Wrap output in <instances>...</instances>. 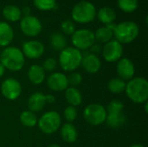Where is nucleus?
<instances>
[{
    "instance_id": "1",
    "label": "nucleus",
    "mask_w": 148,
    "mask_h": 147,
    "mask_svg": "<svg viewBox=\"0 0 148 147\" xmlns=\"http://www.w3.org/2000/svg\"><path fill=\"white\" fill-rule=\"evenodd\" d=\"M125 92L134 103H146L148 100V81L144 77H134L126 84Z\"/></svg>"
},
{
    "instance_id": "2",
    "label": "nucleus",
    "mask_w": 148,
    "mask_h": 147,
    "mask_svg": "<svg viewBox=\"0 0 148 147\" xmlns=\"http://www.w3.org/2000/svg\"><path fill=\"white\" fill-rule=\"evenodd\" d=\"M0 62L4 68L16 72L20 71L25 63V57L22 50L14 46L6 47L0 55Z\"/></svg>"
},
{
    "instance_id": "3",
    "label": "nucleus",
    "mask_w": 148,
    "mask_h": 147,
    "mask_svg": "<svg viewBox=\"0 0 148 147\" xmlns=\"http://www.w3.org/2000/svg\"><path fill=\"white\" fill-rule=\"evenodd\" d=\"M139 25L133 21H124L115 25L114 36L115 40L121 44H128L134 42L139 36Z\"/></svg>"
},
{
    "instance_id": "4",
    "label": "nucleus",
    "mask_w": 148,
    "mask_h": 147,
    "mask_svg": "<svg viewBox=\"0 0 148 147\" xmlns=\"http://www.w3.org/2000/svg\"><path fill=\"white\" fill-rule=\"evenodd\" d=\"M96 8L89 1H81L75 3L71 10L72 19L81 24L93 22L96 16Z\"/></svg>"
},
{
    "instance_id": "5",
    "label": "nucleus",
    "mask_w": 148,
    "mask_h": 147,
    "mask_svg": "<svg viewBox=\"0 0 148 147\" xmlns=\"http://www.w3.org/2000/svg\"><path fill=\"white\" fill-rule=\"evenodd\" d=\"M82 55L81 50L74 47H66L60 53L59 64L64 71L73 72L81 66Z\"/></svg>"
},
{
    "instance_id": "6",
    "label": "nucleus",
    "mask_w": 148,
    "mask_h": 147,
    "mask_svg": "<svg viewBox=\"0 0 148 147\" xmlns=\"http://www.w3.org/2000/svg\"><path fill=\"white\" fill-rule=\"evenodd\" d=\"M39 129L45 134L55 133L62 126L61 115L56 111H49L42 114L37 121Z\"/></svg>"
},
{
    "instance_id": "7",
    "label": "nucleus",
    "mask_w": 148,
    "mask_h": 147,
    "mask_svg": "<svg viewBox=\"0 0 148 147\" xmlns=\"http://www.w3.org/2000/svg\"><path fill=\"white\" fill-rule=\"evenodd\" d=\"M84 120L91 126H100L106 121V108L97 103L88 105L83 111Z\"/></svg>"
},
{
    "instance_id": "8",
    "label": "nucleus",
    "mask_w": 148,
    "mask_h": 147,
    "mask_svg": "<svg viewBox=\"0 0 148 147\" xmlns=\"http://www.w3.org/2000/svg\"><path fill=\"white\" fill-rule=\"evenodd\" d=\"M71 42L74 48L79 50H87L95 42L94 32L88 29H80L75 30L72 36Z\"/></svg>"
},
{
    "instance_id": "9",
    "label": "nucleus",
    "mask_w": 148,
    "mask_h": 147,
    "mask_svg": "<svg viewBox=\"0 0 148 147\" xmlns=\"http://www.w3.org/2000/svg\"><path fill=\"white\" fill-rule=\"evenodd\" d=\"M19 26L22 33L29 37H35L38 36L42 29V25L39 18L32 15L22 16Z\"/></svg>"
},
{
    "instance_id": "10",
    "label": "nucleus",
    "mask_w": 148,
    "mask_h": 147,
    "mask_svg": "<svg viewBox=\"0 0 148 147\" xmlns=\"http://www.w3.org/2000/svg\"><path fill=\"white\" fill-rule=\"evenodd\" d=\"M103 58L108 62H118L123 55V46L118 41L111 40L105 43L101 49Z\"/></svg>"
},
{
    "instance_id": "11",
    "label": "nucleus",
    "mask_w": 148,
    "mask_h": 147,
    "mask_svg": "<svg viewBox=\"0 0 148 147\" xmlns=\"http://www.w3.org/2000/svg\"><path fill=\"white\" fill-rule=\"evenodd\" d=\"M1 93L7 100L15 101L22 93V86L17 80L8 78L4 80L1 85Z\"/></svg>"
},
{
    "instance_id": "12",
    "label": "nucleus",
    "mask_w": 148,
    "mask_h": 147,
    "mask_svg": "<svg viewBox=\"0 0 148 147\" xmlns=\"http://www.w3.org/2000/svg\"><path fill=\"white\" fill-rule=\"evenodd\" d=\"M22 52L24 57L29 59H37L40 58L44 53V45L37 40H29L23 43Z\"/></svg>"
},
{
    "instance_id": "13",
    "label": "nucleus",
    "mask_w": 148,
    "mask_h": 147,
    "mask_svg": "<svg viewBox=\"0 0 148 147\" xmlns=\"http://www.w3.org/2000/svg\"><path fill=\"white\" fill-rule=\"evenodd\" d=\"M117 74L119 78L123 81H129L134 78L135 73V67L133 62L128 58H121L116 65Z\"/></svg>"
},
{
    "instance_id": "14",
    "label": "nucleus",
    "mask_w": 148,
    "mask_h": 147,
    "mask_svg": "<svg viewBox=\"0 0 148 147\" xmlns=\"http://www.w3.org/2000/svg\"><path fill=\"white\" fill-rule=\"evenodd\" d=\"M47 85L52 91L62 92L69 88L67 76L60 72L52 73L47 79Z\"/></svg>"
},
{
    "instance_id": "15",
    "label": "nucleus",
    "mask_w": 148,
    "mask_h": 147,
    "mask_svg": "<svg viewBox=\"0 0 148 147\" xmlns=\"http://www.w3.org/2000/svg\"><path fill=\"white\" fill-rule=\"evenodd\" d=\"M81 65L88 73L95 74L101 69V62L96 55L88 53L85 55H82Z\"/></svg>"
},
{
    "instance_id": "16",
    "label": "nucleus",
    "mask_w": 148,
    "mask_h": 147,
    "mask_svg": "<svg viewBox=\"0 0 148 147\" xmlns=\"http://www.w3.org/2000/svg\"><path fill=\"white\" fill-rule=\"evenodd\" d=\"M28 108L33 113L42 111L46 105L45 95L42 93H34L28 99Z\"/></svg>"
},
{
    "instance_id": "17",
    "label": "nucleus",
    "mask_w": 148,
    "mask_h": 147,
    "mask_svg": "<svg viewBox=\"0 0 148 147\" xmlns=\"http://www.w3.org/2000/svg\"><path fill=\"white\" fill-rule=\"evenodd\" d=\"M14 31L6 22L0 21V47H8L13 41Z\"/></svg>"
},
{
    "instance_id": "18",
    "label": "nucleus",
    "mask_w": 148,
    "mask_h": 147,
    "mask_svg": "<svg viewBox=\"0 0 148 147\" xmlns=\"http://www.w3.org/2000/svg\"><path fill=\"white\" fill-rule=\"evenodd\" d=\"M28 78L34 85H40L44 81L45 71L42 66L34 64L29 67L28 70Z\"/></svg>"
},
{
    "instance_id": "19",
    "label": "nucleus",
    "mask_w": 148,
    "mask_h": 147,
    "mask_svg": "<svg viewBox=\"0 0 148 147\" xmlns=\"http://www.w3.org/2000/svg\"><path fill=\"white\" fill-rule=\"evenodd\" d=\"M2 14H3V16L5 18V20L9 22H12V23L20 21V19L23 16L21 9L14 4L5 5L2 10Z\"/></svg>"
},
{
    "instance_id": "20",
    "label": "nucleus",
    "mask_w": 148,
    "mask_h": 147,
    "mask_svg": "<svg viewBox=\"0 0 148 147\" xmlns=\"http://www.w3.org/2000/svg\"><path fill=\"white\" fill-rule=\"evenodd\" d=\"M96 16L101 23L108 25L113 23L116 19V11L111 7L105 6L96 11Z\"/></svg>"
},
{
    "instance_id": "21",
    "label": "nucleus",
    "mask_w": 148,
    "mask_h": 147,
    "mask_svg": "<svg viewBox=\"0 0 148 147\" xmlns=\"http://www.w3.org/2000/svg\"><path fill=\"white\" fill-rule=\"evenodd\" d=\"M61 136L67 143H74L78 138V132L72 123H65L61 128Z\"/></svg>"
},
{
    "instance_id": "22",
    "label": "nucleus",
    "mask_w": 148,
    "mask_h": 147,
    "mask_svg": "<svg viewBox=\"0 0 148 147\" xmlns=\"http://www.w3.org/2000/svg\"><path fill=\"white\" fill-rule=\"evenodd\" d=\"M107 124L113 129H118L122 127L126 123V116L123 112L107 113L106 119Z\"/></svg>"
},
{
    "instance_id": "23",
    "label": "nucleus",
    "mask_w": 148,
    "mask_h": 147,
    "mask_svg": "<svg viewBox=\"0 0 148 147\" xmlns=\"http://www.w3.org/2000/svg\"><path fill=\"white\" fill-rule=\"evenodd\" d=\"M65 98L70 106L75 107L81 105L82 102V95L76 88L69 87L65 90Z\"/></svg>"
},
{
    "instance_id": "24",
    "label": "nucleus",
    "mask_w": 148,
    "mask_h": 147,
    "mask_svg": "<svg viewBox=\"0 0 148 147\" xmlns=\"http://www.w3.org/2000/svg\"><path fill=\"white\" fill-rule=\"evenodd\" d=\"M94 35L96 42H98L99 43H107L109 41L113 40L114 31L105 25L98 28L96 31L94 33Z\"/></svg>"
},
{
    "instance_id": "25",
    "label": "nucleus",
    "mask_w": 148,
    "mask_h": 147,
    "mask_svg": "<svg viewBox=\"0 0 148 147\" xmlns=\"http://www.w3.org/2000/svg\"><path fill=\"white\" fill-rule=\"evenodd\" d=\"M49 42H50V45L51 47L57 51H62L63 49L66 48V38L63 36V34L60 33V32H55L50 36L49 38Z\"/></svg>"
},
{
    "instance_id": "26",
    "label": "nucleus",
    "mask_w": 148,
    "mask_h": 147,
    "mask_svg": "<svg viewBox=\"0 0 148 147\" xmlns=\"http://www.w3.org/2000/svg\"><path fill=\"white\" fill-rule=\"evenodd\" d=\"M126 82L125 81L121 80L119 77L111 79L108 83V90L114 94H119L123 92H125L126 89Z\"/></svg>"
},
{
    "instance_id": "27",
    "label": "nucleus",
    "mask_w": 148,
    "mask_h": 147,
    "mask_svg": "<svg viewBox=\"0 0 148 147\" xmlns=\"http://www.w3.org/2000/svg\"><path fill=\"white\" fill-rule=\"evenodd\" d=\"M19 119H20V122L22 123V125H23L26 127H34L37 124V121H38L36 113L29 110L23 111L20 114Z\"/></svg>"
},
{
    "instance_id": "28",
    "label": "nucleus",
    "mask_w": 148,
    "mask_h": 147,
    "mask_svg": "<svg viewBox=\"0 0 148 147\" xmlns=\"http://www.w3.org/2000/svg\"><path fill=\"white\" fill-rule=\"evenodd\" d=\"M117 5L121 10L125 13L134 12L139 6L138 0H117Z\"/></svg>"
},
{
    "instance_id": "29",
    "label": "nucleus",
    "mask_w": 148,
    "mask_h": 147,
    "mask_svg": "<svg viewBox=\"0 0 148 147\" xmlns=\"http://www.w3.org/2000/svg\"><path fill=\"white\" fill-rule=\"evenodd\" d=\"M33 3L41 11H49L56 8V0H33Z\"/></svg>"
},
{
    "instance_id": "30",
    "label": "nucleus",
    "mask_w": 148,
    "mask_h": 147,
    "mask_svg": "<svg viewBox=\"0 0 148 147\" xmlns=\"http://www.w3.org/2000/svg\"><path fill=\"white\" fill-rule=\"evenodd\" d=\"M123 109H124V104L122 103V101L119 100H113L108 105L106 111H107V113H120V112H123Z\"/></svg>"
},
{
    "instance_id": "31",
    "label": "nucleus",
    "mask_w": 148,
    "mask_h": 147,
    "mask_svg": "<svg viewBox=\"0 0 148 147\" xmlns=\"http://www.w3.org/2000/svg\"><path fill=\"white\" fill-rule=\"evenodd\" d=\"M63 116H64L65 120L68 121V123H72L73 121L75 120V119L77 117L76 108L73 106L67 107L63 111Z\"/></svg>"
},
{
    "instance_id": "32",
    "label": "nucleus",
    "mask_w": 148,
    "mask_h": 147,
    "mask_svg": "<svg viewBox=\"0 0 148 147\" xmlns=\"http://www.w3.org/2000/svg\"><path fill=\"white\" fill-rule=\"evenodd\" d=\"M68 84L69 86L72 87V88H76L78 87L82 81V75L78 72H72L68 77Z\"/></svg>"
},
{
    "instance_id": "33",
    "label": "nucleus",
    "mask_w": 148,
    "mask_h": 147,
    "mask_svg": "<svg viewBox=\"0 0 148 147\" xmlns=\"http://www.w3.org/2000/svg\"><path fill=\"white\" fill-rule=\"evenodd\" d=\"M61 30L65 35H73V33L76 30L75 23L70 20H65L61 23Z\"/></svg>"
},
{
    "instance_id": "34",
    "label": "nucleus",
    "mask_w": 148,
    "mask_h": 147,
    "mask_svg": "<svg viewBox=\"0 0 148 147\" xmlns=\"http://www.w3.org/2000/svg\"><path fill=\"white\" fill-rule=\"evenodd\" d=\"M57 66V62L56 61V59L54 58H47L43 63H42V68L44 69V71H48V72H53Z\"/></svg>"
},
{
    "instance_id": "35",
    "label": "nucleus",
    "mask_w": 148,
    "mask_h": 147,
    "mask_svg": "<svg viewBox=\"0 0 148 147\" xmlns=\"http://www.w3.org/2000/svg\"><path fill=\"white\" fill-rule=\"evenodd\" d=\"M89 51H90V53L91 54H93V55H97V54L98 53H100L101 51V45L100 44H98V43H94L92 46H91V48L89 49Z\"/></svg>"
},
{
    "instance_id": "36",
    "label": "nucleus",
    "mask_w": 148,
    "mask_h": 147,
    "mask_svg": "<svg viewBox=\"0 0 148 147\" xmlns=\"http://www.w3.org/2000/svg\"><path fill=\"white\" fill-rule=\"evenodd\" d=\"M46 103H54L56 101V98L53 94H47L45 95Z\"/></svg>"
},
{
    "instance_id": "37",
    "label": "nucleus",
    "mask_w": 148,
    "mask_h": 147,
    "mask_svg": "<svg viewBox=\"0 0 148 147\" xmlns=\"http://www.w3.org/2000/svg\"><path fill=\"white\" fill-rule=\"evenodd\" d=\"M21 10H22V14H23V16H29V15H31V14H30L31 10H30V8H29V6L23 7Z\"/></svg>"
},
{
    "instance_id": "38",
    "label": "nucleus",
    "mask_w": 148,
    "mask_h": 147,
    "mask_svg": "<svg viewBox=\"0 0 148 147\" xmlns=\"http://www.w3.org/2000/svg\"><path fill=\"white\" fill-rule=\"evenodd\" d=\"M4 72H5V68H4V67L2 65V63L0 62V78L4 75Z\"/></svg>"
},
{
    "instance_id": "39",
    "label": "nucleus",
    "mask_w": 148,
    "mask_h": 147,
    "mask_svg": "<svg viewBox=\"0 0 148 147\" xmlns=\"http://www.w3.org/2000/svg\"><path fill=\"white\" fill-rule=\"evenodd\" d=\"M129 147H145L143 145H140V144H134V145H132Z\"/></svg>"
},
{
    "instance_id": "40",
    "label": "nucleus",
    "mask_w": 148,
    "mask_h": 147,
    "mask_svg": "<svg viewBox=\"0 0 148 147\" xmlns=\"http://www.w3.org/2000/svg\"><path fill=\"white\" fill-rule=\"evenodd\" d=\"M48 147H62V146H58V145H56V144H52V145H49Z\"/></svg>"
},
{
    "instance_id": "41",
    "label": "nucleus",
    "mask_w": 148,
    "mask_h": 147,
    "mask_svg": "<svg viewBox=\"0 0 148 147\" xmlns=\"http://www.w3.org/2000/svg\"><path fill=\"white\" fill-rule=\"evenodd\" d=\"M0 55H1V52H0Z\"/></svg>"
}]
</instances>
